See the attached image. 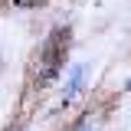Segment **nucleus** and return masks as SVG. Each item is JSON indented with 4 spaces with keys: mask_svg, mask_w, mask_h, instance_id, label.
<instances>
[{
    "mask_svg": "<svg viewBox=\"0 0 131 131\" xmlns=\"http://www.w3.org/2000/svg\"><path fill=\"white\" fill-rule=\"evenodd\" d=\"M66 52H69V33H66V30H56L46 43H43L39 59H36V66H39V82H49L52 75H59V72H62Z\"/></svg>",
    "mask_w": 131,
    "mask_h": 131,
    "instance_id": "nucleus-1",
    "label": "nucleus"
},
{
    "mask_svg": "<svg viewBox=\"0 0 131 131\" xmlns=\"http://www.w3.org/2000/svg\"><path fill=\"white\" fill-rule=\"evenodd\" d=\"M82 85H85V62H75L69 66V72H66V85H62V105H69L72 98L82 92Z\"/></svg>",
    "mask_w": 131,
    "mask_h": 131,
    "instance_id": "nucleus-2",
    "label": "nucleus"
},
{
    "mask_svg": "<svg viewBox=\"0 0 131 131\" xmlns=\"http://www.w3.org/2000/svg\"><path fill=\"white\" fill-rule=\"evenodd\" d=\"M72 131H92V115H82V118H79V125H75Z\"/></svg>",
    "mask_w": 131,
    "mask_h": 131,
    "instance_id": "nucleus-3",
    "label": "nucleus"
},
{
    "mask_svg": "<svg viewBox=\"0 0 131 131\" xmlns=\"http://www.w3.org/2000/svg\"><path fill=\"white\" fill-rule=\"evenodd\" d=\"M125 92H131V79H128V82H125Z\"/></svg>",
    "mask_w": 131,
    "mask_h": 131,
    "instance_id": "nucleus-4",
    "label": "nucleus"
}]
</instances>
